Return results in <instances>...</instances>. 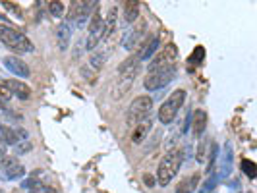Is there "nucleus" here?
I'll return each mask as SVG.
<instances>
[{
  "label": "nucleus",
  "instance_id": "31",
  "mask_svg": "<svg viewBox=\"0 0 257 193\" xmlns=\"http://www.w3.org/2000/svg\"><path fill=\"white\" fill-rule=\"evenodd\" d=\"M2 6H4V8H8V10H14V14H16L18 18H22V10H20L16 4H12V2H2Z\"/></svg>",
  "mask_w": 257,
  "mask_h": 193
},
{
  "label": "nucleus",
  "instance_id": "18",
  "mask_svg": "<svg viewBox=\"0 0 257 193\" xmlns=\"http://www.w3.org/2000/svg\"><path fill=\"white\" fill-rule=\"evenodd\" d=\"M149 129H151V118L139 122L137 126H133V131H131V141H133V143H141V141L149 135Z\"/></svg>",
  "mask_w": 257,
  "mask_h": 193
},
{
  "label": "nucleus",
  "instance_id": "14",
  "mask_svg": "<svg viewBox=\"0 0 257 193\" xmlns=\"http://www.w3.org/2000/svg\"><path fill=\"white\" fill-rule=\"evenodd\" d=\"M104 22V29H103V41H106L112 33L116 31V24H118V8L116 6H112L110 10H108V14H106V18L103 20Z\"/></svg>",
  "mask_w": 257,
  "mask_h": 193
},
{
  "label": "nucleus",
  "instance_id": "10",
  "mask_svg": "<svg viewBox=\"0 0 257 193\" xmlns=\"http://www.w3.org/2000/svg\"><path fill=\"white\" fill-rule=\"evenodd\" d=\"M4 87L10 91V95L20 98V100H29L31 98V87L22 83V81H18V79H6Z\"/></svg>",
  "mask_w": 257,
  "mask_h": 193
},
{
  "label": "nucleus",
  "instance_id": "25",
  "mask_svg": "<svg viewBox=\"0 0 257 193\" xmlns=\"http://www.w3.org/2000/svg\"><path fill=\"white\" fill-rule=\"evenodd\" d=\"M217 155H219V147L213 143L211 145V155H209V166H207V174H211L215 170V162H217Z\"/></svg>",
  "mask_w": 257,
  "mask_h": 193
},
{
  "label": "nucleus",
  "instance_id": "7",
  "mask_svg": "<svg viewBox=\"0 0 257 193\" xmlns=\"http://www.w3.org/2000/svg\"><path fill=\"white\" fill-rule=\"evenodd\" d=\"M103 29H104V22H103L101 14L95 12V14L91 16V22H89L87 41H85V50H95L97 47L103 43Z\"/></svg>",
  "mask_w": 257,
  "mask_h": 193
},
{
  "label": "nucleus",
  "instance_id": "2",
  "mask_svg": "<svg viewBox=\"0 0 257 193\" xmlns=\"http://www.w3.org/2000/svg\"><path fill=\"white\" fill-rule=\"evenodd\" d=\"M0 43L18 52V54H27V52H33V43L24 35V33L16 31L14 27L10 25H0Z\"/></svg>",
  "mask_w": 257,
  "mask_h": 193
},
{
  "label": "nucleus",
  "instance_id": "24",
  "mask_svg": "<svg viewBox=\"0 0 257 193\" xmlns=\"http://www.w3.org/2000/svg\"><path fill=\"white\" fill-rule=\"evenodd\" d=\"M242 170L246 172V176H248V178H252V180L256 178L257 166H256V162H254V161H250V159H244V161H242Z\"/></svg>",
  "mask_w": 257,
  "mask_h": 193
},
{
  "label": "nucleus",
  "instance_id": "29",
  "mask_svg": "<svg viewBox=\"0 0 257 193\" xmlns=\"http://www.w3.org/2000/svg\"><path fill=\"white\" fill-rule=\"evenodd\" d=\"M207 147H209V143H207V141H201V143H199V147H197V153H195V159H197V162H203V161H205V153H207Z\"/></svg>",
  "mask_w": 257,
  "mask_h": 193
},
{
  "label": "nucleus",
  "instance_id": "13",
  "mask_svg": "<svg viewBox=\"0 0 257 193\" xmlns=\"http://www.w3.org/2000/svg\"><path fill=\"white\" fill-rule=\"evenodd\" d=\"M4 66L10 70V73H14V75H18V77H29V75H31V73H29V66L26 64L24 60L16 58V56H6V58H4Z\"/></svg>",
  "mask_w": 257,
  "mask_h": 193
},
{
  "label": "nucleus",
  "instance_id": "12",
  "mask_svg": "<svg viewBox=\"0 0 257 193\" xmlns=\"http://www.w3.org/2000/svg\"><path fill=\"white\" fill-rule=\"evenodd\" d=\"M192 131L195 137H201L203 133H205V129H207V124H209V116H207V112L205 110H201V108H197V110H193L192 112Z\"/></svg>",
  "mask_w": 257,
  "mask_h": 193
},
{
  "label": "nucleus",
  "instance_id": "20",
  "mask_svg": "<svg viewBox=\"0 0 257 193\" xmlns=\"http://www.w3.org/2000/svg\"><path fill=\"white\" fill-rule=\"evenodd\" d=\"M0 139L4 145H18V141H20L16 129H12L6 124H0Z\"/></svg>",
  "mask_w": 257,
  "mask_h": 193
},
{
  "label": "nucleus",
  "instance_id": "16",
  "mask_svg": "<svg viewBox=\"0 0 257 193\" xmlns=\"http://www.w3.org/2000/svg\"><path fill=\"white\" fill-rule=\"evenodd\" d=\"M97 2H81V6H79V12H77V20H76V25L77 27H83L85 24H87V20H89V16H93L97 12Z\"/></svg>",
  "mask_w": 257,
  "mask_h": 193
},
{
  "label": "nucleus",
  "instance_id": "17",
  "mask_svg": "<svg viewBox=\"0 0 257 193\" xmlns=\"http://www.w3.org/2000/svg\"><path fill=\"white\" fill-rule=\"evenodd\" d=\"M56 41H58V48L60 50H66L70 47V41H72V27L62 22L58 27H56Z\"/></svg>",
  "mask_w": 257,
  "mask_h": 193
},
{
  "label": "nucleus",
  "instance_id": "35",
  "mask_svg": "<svg viewBox=\"0 0 257 193\" xmlns=\"http://www.w3.org/2000/svg\"><path fill=\"white\" fill-rule=\"evenodd\" d=\"M6 161V145L2 143V139H0V162Z\"/></svg>",
  "mask_w": 257,
  "mask_h": 193
},
{
  "label": "nucleus",
  "instance_id": "21",
  "mask_svg": "<svg viewBox=\"0 0 257 193\" xmlns=\"http://www.w3.org/2000/svg\"><path fill=\"white\" fill-rule=\"evenodd\" d=\"M139 18V4L137 2H126L124 4V22L131 25Z\"/></svg>",
  "mask_w": 257,
  "mask_h": 193
},
{
  "label": "nucleus",
  "instance_id": "5",
  "mask_svg": "<svg viewBox=\"0 0 257 193\" xmlns=\"http://www.w3.org/2000/svg\"><path fill=\"white\" fill-rule=\"evenodd\" d=\"M176 77V66L166 68V70H157V72H149L143 79V87L147 91H159L164 85H168L172 79Z\"/></svg>",
  "mask_w": 257,
  "mask_h": 193
},
{
  "label": "nucleus",
  "instance_id": "6",
  "mask_svg": "<svg viewBox=\"0 0 257 193\" xmlns=\"http://www.w3.org/2000/svg\"><path fill=\"white\" fill-rule=\"evenodd\" d=\"M178 58V47L174 43H168L164 47V50H161L155 58H151L149 62V72H157V70H166V68H172L174 62Z\"/></svg>",
  "mask_w": 257,
  "mask_h": 193
},
{
  "label": "nucleus",
  "instance_id": "30",
  "mask_svg": "<svg viewBox=\"0 0 257 193\" xmlns=\"http://www.w3.org/2000/svg\"><path fill=\"white\" fill-rule=\"evenodd\" d=\"M29 151H31V143H29V141H22V143L16 145V153H18V155H26V153H29Z\"/></svg>",
  "mask_w": 257,
  "mask_h": 193
},
{
  "label": "nucleus",
  "instance_id": "28",
  "mask_svg": "<svg viewBox=\"0 0 257 193\" xmlns=\"http://www.w3.org/2000/svg\"><path fill=\"white\" fill-rule=\"evenodd\" d=\"M203 56H205L203 47H197V48L192 52V56H190V64H199V62L203 60Z\"/></svg>",
  "mask_w": 257,
  "mask_h": 193
},
{
  "label": "nucleus",
  "instance_id": "33",
  "mask_svg": "<svg viewBox=\"0 0 257 193\" xmlns=\"http://www.w3.org/2000/svg\"><path fill=\"white\" fill-rule=\"evenodd\" d=\"M143 184H145L147 188H155L157 182H155V178H153L151 174H145V176H143Z\"/></svg>",
  "mask_w": 257,
  "mask_h": 193
},
{
  "label": "nucleus",
  "instance_id": "3",
  "mask_svg": "<svg viewBox=\"0 0 257 193\" xmlns=\"http://www.w3.org/2000/svg\"><path fill=\"white\" fill-rule=\"evenodd\" d=\"M186 91L184 89H176V91H172L168 98L164 100L161 104V108H159V112H157V118H159V122L164 124V126H168V124H172L174 120H176V114H178V110L182 108V104L186 102Z\"/></svg>",
  "mask_w": 257,
  "mask_h": 193
},
{
  "label": "nucleus",
  "instance_id": "19",
  "mask_svg": "<svg viewBox=\"0 0 257 193\" xmlns=\"http://www.w3.org/2000/svg\"><path fill=\"white\" fill-rule=\"evenodd\" d=\"M197 186H199V174H192L176 186V193H193Z\"/></svg>",
  "mask_w": 257,
  "mask_h": 193
},
{
  "label": "nucleus",
  "instance_id": "34",
  "mask_svg": "<svg viewBox=\"0 0 257 193\" xmlns=\"http://www.w3.org/2000/svg\"><path fill=\"white\" fill-rule=\"evenodd\" d=\"M37 184H39V182H37L35 178H27L26 182H22V188H24V190H31L33 186H37Z\"/></svg>",
  "mask_w": 257,
  "mask_h": 193
},
{
  "label": "nucleus",
  "instance_id": "26",
  "mask_svg": "<svg viewBox=\"0 0 257 193\" xmlns=\"http://www.w3.org/2000/svg\"><path fill=\"white\" fill-rule=\"evenodd\" d=\"M104 60H106V58H104V54H101V52H99V54H93V56L89 58V64L93 66V70H95V72H99V70L104 66Z\"/></svg>",
  "mask_w": 257,
  "mask_h": 193
},
{
  "label": "nucleus",
  "instance_id": "27",
  "mask_svg": "<svg viewBox=\"0 0 257 193\" xmlns=\"http://www.w3.org/2000/svg\"><path fill=\"white\" fill-rule=\"evenodd\" d=\"M29 193H58L52 186H45V184H37V186H33L31 190H27Z\"/></svg>",
  "mask_w": 257,
  "mask_h": 193
},
{
  "label": "nucleus",
  "instance_id": "22",
  "mask_svg": "<svg viewBox=\"0 0 257 193\" xmlns=\"http://www.w3.org/2000/svg\"><path fill=\"white\" fill-rule=\"evenodd\" d=\"M47 6H49V12H51V16H54V18H62L64 16V2H60V0H51V2H47Z\"/></svg>",
  "mask_w": 257,
  "mask_h": 193
},
{
  "label": "nucleus",
  "instance_id": "9",
  "mask_svg": "<svg viewBox=\"0 0 257 193\" xmlns=\"http://www.w3.org/2000/svg\"><path fill=\"white\" fill-rule=\"evenodd\" d=\"M26 176V166H22L16 159H6L0 166V180L2 182H12L20 180Z\"/></svg>",
  "mask_w": 257,
  "mask_h": 193
},
{
  "label": "nucleus",
  "instance_id": "11",
  "mask_svg": "<svg viewBox=\"0 0 257 193\" xmlns=\"http://www.w3.org/2000/svg\"><path fill=\"white\" fill-rule=\"evenodd\" d=\"M157 48H159V37H155V35L145 37V39L141 41V48L137 50V58H139V62H141V60H149V58H153V54H155Z\"/></svg>",
  "mask_w": 257,
  "mask_h": 193
},
{
  "label": "nucleus",
  "instance_id": "1",
  "mask_svg": "<svg viewBox=\"0 0 257 193\" xmlns=\"http://www.w3.org/2000/svg\"><path fill=\"white\" fill-rule=\"evenodd\" d=\"M182 153L180 151H170L162 157V161L159 162V168H157V184L166 188L174 178L176 174L180 172V166H182Z\"/></svg>",
  "mask_w": 257,
  "mask_h": 193
},
{
  "label": "nucleus",
  "instance_id": "32",
  "mask_svg": "<svg viewBox=\"0 0 257 193\" xmlns=\"http://www.w3.org/2000/svg\"><path fill=\"white\" fill-rule=\"evenodd\" d=\"M10 96H12L10 95V91L4 87V83H0V100L6 102V100H10Z\"/></svg>",
  "mask_w": 257,
  "mask_h": 193
},
{
  "label": "nucleus",
  "instance_id": "4",
  "mask_svg": "<svg viewBox=\"0 0 257 193\" xmlns=\"http://www.w3.org/2000/svg\"><path fill=\"white\" fill-rule=\"evenodd\" d=\"M151 110H153V98L149 95H139L133 98V102L129 104L128 112H126V118H128L129 124L137 126L139 122L151 118Z\"/></svg>",
  "mask_w": 257,
  "mask_h": 193
},
{
  "label": "nucleus",
  "instance_id": "8",
  "mask_svg": "<svg viewBox=\"0 0 257 193\" xmlns=\"http://www.w3.org/2000/svg\"><path fill=\"white\" fill-rule=\"evenodd\" d=\"M147 37V22H139L137 25H133L122 39V47L126 50H133L135 47L141 45V41Z\"/></svg>",
  "mask_w": 257,
  "mask_h": 193
},
{
  "label": "nucleus",
  "instance_id": "23",
  "mask_svg": "<svg viewBox=\"0 0 257 193\" xmlns=\"http://www.w3.org/2000/svg\"><path fill=\"white\" fill-rule=\"evenodd\" d=\"M217 184H219V178L215 176V174H211L203 184H201V188H199V193H213L215 192V188H217Z\"/></svg>",
  "mask_w": 257,
  "mask_h": 193
},
{
  "label": "nucleus",
  "instance_id": "15",
  "mask_svg": "<svg viewBox=\"0 0 257 193\" xmlns=\"http://www.w3.org/2000/svg\"><path fill=\"white\" fill-rule=\"evenodd\" d=\"M137 68H139V58H137V54H133V56H129L128 60H124L122 64L118 66V75L131 79V77H135Z\"/></svg>",
  "mask_w": 257,
  "mask_h": 193
}]
</instances>
